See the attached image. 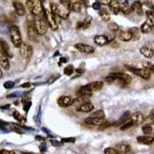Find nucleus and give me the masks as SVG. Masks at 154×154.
Instances as JSON below:
<instances>
[{"label":"nucleus","mask_w":154,"mask_h":154,"mask_svg":"<svg viewBox=\"0 0 154 154\" xmlns=\"http://www.w3.org/2000/svg\"><path fill=\"white\" fill-rule=\"evenodd\" d=\"M51 12L54 16H58L63 20L67 19L70 13V2L69 1H59L58 2L50 3Z\"/></svg>","instance_id":"nucleus-1"},{"label":"nucleus","mask_w":154,"mask_h":154,"mask_svg":"<svg viewBox=\"0 0 154 154\" xmlns=\"http://www.w3.org/2000/svg\"><path fill=\"white\" fill-rule=\"evenodd\" d=\"M34 27L35 29V31L39 35H43L47 32V22L45 18L44 13H42L41 15L37 16H35L33 19Z\"/></svg>","instance_id":"nucleus-2"},{"label":"nucleus","mask_w":154,"mask_h":154,"mask_svg":"<svg viewBox=\"0 0 154 154\" xmlns=\"http://www.w3.org/2000/svg\"><path fill=\"white\" fill-rule=\"evenodd\" d=\"M26 5L29 11L34 16H37L43 13V9L42 3L39 0H27L26 1Z\"/></svg>","instance_id":"nucleus-3"},{"label":"nucleus","mask_w":154,"mask_h":154,"mask_svg":"<svg viewBox=\"0 0 154 154\" xmlns=\"http://www.w3.org/2000/svg\"><path fill=\"white\" fill-rule=\"evenodd\" d=\"M9 34H10L11 41L14 46L20 48V46L23 43V39H22L21 32L20 29L16 26H12L9 29Z\"/></svg>","instance_id":"nucleus-4"},{"label":"nucleus","mask_w":154,"mask_h":154,"mask_svg":"<svg viewBox=\"0 0 154 154\" xmlns=\"http://www.w3.org/2000/svg\"><path fill=\"white\" fill-rule=\"evenodd\" d=\"M126 68L131 73L140 76L145 80H149L151 77V72L145 68H136L130 66H126Z\"/></svg>","instance_id":"nucleus-5"},{"label":"nucleus","mask_w":154,"mask_h":154,"mask_svg":"<svg viewBox=\"0 0 154 154\" xmlns=\"http://www.w3.org/2000/svg\"><path fill=\"white\" fill-rule=\"evenodd\" d=\"M44 16L49 26L52 29V30H57L58 29V23L56 20L55 16L53 14L51 10H50L49 9H44Z\"/></svg>","instance_id":"nucleus-6"},{"label":"nucleus","mask_w":154,"mask_h":154,"mask_svg":"<svg viewBox=\"0 0 154 154\" xmlns=\"http://www.w3.org/2000/svg\"><path fill=\"white\" fill-rule=\"evenodd\" d=\"M27 35H28L29 39L32 42H38L39 41V35L35 31V29L34 27L33 20L32 21H29L27 23L26 26Z\"/></svg>","instance_id":"nucleus-7"},{"label":"nucleus","mask_w":154,"mask_h":154,"mask_svg":"<svg viewBox=\"0 0 154 154\" xmlns=\"http://www.w3.org/2000/svg\"><path fill=\"white\" fill-rule=\"evenodd\" d=\"M20 52L23 58L29 59L32 57L33 53V48L31 45L26 43H23L20 47Z\"/></svg>","instance_id":"nucleus-8"},{"label":"nucleus","mask_w":154,"mask_h":154,"mask_svg":"<svg viewBox=\"0 0 154 154\" xmlns=\"http://www.w3.org/2000/svg\"><path fill=\"white\" fill-rule=\"evenodd\" d=\"M82 87L83 89H86V90H88L89 92H90L92 93L93 92L101 90L103 87V83L100 81L93 82V83H89L87 84V85H85Z\"/></svg>","instance_id":"nucleus-9"},{"label":"nucleus","mask_w":154,"mask_h":154,"mask_svg":"<svg viewBox=\"0 0 154 154\" xmlns=\"http://www.w3.org/2000/svg\"><path fill=\"white\" fill-rule=\"evenodd\" d=\"M85 122L88 125H92L96 126H103L107 123V121L105 118L99 119V118H92V117H88L85 119Z\"/></svg>","instance_id":"nucleus-10"},{"label":"nucleus","mask_w":154,"mask_h":154,"mask_svg":"<svg viewBox=\"0 0 154 154\" xmlns=\"http://www.w3.org/2000/svg\"><path fill=\"white\" fill-rule=\"evenodd\" d=\"M9 20L5 16H0V33L6 34L9 32Z\"/></svg>","instance_id":"nucleus-11"},{"label":"nucleus","mask_w":154,"mask_h":154,"mask_svg":"<svg viewBox=\"0 0 154 154\" xmlns=\"http://www.w3.org/2000/svg\"><path fill=\"white\" fill-rule=\"evenodd\" d=\"M75 48L80 53H86V54H92L95 51L92 46L87 44H83V43H77L75 45Z\"/></svg>","instance_id":"nucleus-12"},{"label":"nucleus","mask_w":154,"mask_h":154,"mask_svg":"<svg viewBox=\"0 0 154 154\" xmlns=\"http://www.w3.org/2000/svg\"><path fill=\"white\" fill-rule=\"evenodd\" d=\"M109 76H111V77H113V78H116L122 80V81L124 82L126 85H129L132 81L131 76L123 73H110Z\"/></svg>","instance_id":"nucleus-13"},{"label":"nucleus","mask_w":154,"mask_h":154,"mask_svg":"<svg viewBox=\"0 0 154 154\" xmlns=\"http://www.w3.org/2000/svg\"><path fill=\"white\" fill-rule=\"evenodd\" d=\"M75 99L69 96H62L59 98L57 102L61 107H68L74 103Z\"/></svg>","instance_id":"nucleus-14"},{"label":"nucleus","mask_w":154,"mask_h":154,"mask_svg":"<svg viewBox=\"0 0 154 154\" xmlns=\"http://www.w3.org/2000/svg\"><path fill=\"white\" fill-rule=\"evenodd\" d=\"M130 120L133 122V125H140L144 121V116L141 112H136L130 116Z\"/></svg>","instance_id":"nucleus-15"},{"label":"nucleus","mask_w":154,"mask_h":154,"mask_svg":"<svg viewBox=\"0 0 154 154\" xmlns=\"http://www.w3.org/2000/svg\"><path fill=\"white\" fill-rule=\"evenodd\" d=\"M0 47H1V50L5 53V55L7 56L8 57H12L13 56V54L12 53V50H11L10 47H9V45L8 44V43L5 39L0 38Z\"/></svg>","instance_id":"nucleus-16"},{"label":"nucleus","mask_w":154,"mask_h":154,"mask_svg":"<svg viewBox=\"0 0 154 154\" xmlns=\"http://www.w3.org/2000/svg\"><path fill=\"white\" fill-rule=\"evenodd\" d=\"M0 66L5 70H8L10 68L9 57L0 50Z\"/></svg>","instance_id":"nucleus-17"},{"label":"nucleus","mask_w":154,"mask_h":154,"mask_svg":"<svg viewBox=\"0 0 154 154\" xmlns=\"http://www.w3.org/2000/svg\"><path fill=\"white\" fill-rule=\"evenodd\" d=\"M13 7H14L15 10H16V13H17L19 16H23L26 14V9L25 6L23 5V4L21 2H19V1H14L13 2Z\"/></svg>","instance_id":"nucleus-18"},{"label":"nucleus","mask_w":154,"mask_h":154,"mask_svg":"<svg viewBox=\"0 0 154 154\" xmlns=\"http://www.w3.org/2000/svg\"><path fill=\"white\" fill-rule=\"evenodd\" d=\"M154 26V22L153 20L147 19L146 21L140 27V30L143 33H148L152 30V29Z\"/></svg>","instance_id":"nucleus-19"},{"label":"nucleus","mask_w":154,"mask_h":154,"mask_svg":"<svg viewBox=\"0 0 154 154\" xmlns=\"http://www.w3.org/2000/svg\"><path fill=\"white\" fill-rule=\"evenodd\" d=\"M115 149L118 151L119 154H127L131 150V146L127 143H118L116 146Z\"/></svg>","instance_id":"nucleus-20"},{"label":"nucleus","mask_w":154,"mask_h":154,"mask_svg":"<svg viewBox=\"0 0 154 154\" xmlns=\"http://www.w3.org/2000/svg\"><path fill=\"white\" fill-rule=\"evenodd\" d=\"M140 52L142 55L148 59L152 58L154 55V50L149 46H143L140 49Z\"/></svg>","instance_id":"nucleus-21"},{"label":"nucleus","mask_w":154,"mask_h":154,"mask_svg":"<svg viewBox=\"0 0 154 154\" xmlns=\"http://www.w3.org/2000/svg\"><path fill=\"white\" fill-rule=\"evenodd\" d=\"M137 142L144 145H151L154 142V137L150 136H140L137 138Z\"/></svg>","instance_id":"nucleus-22"},{"label":"nucleus","mask_w":154,"mask_h":154,"mask_svg":"<svg viewBox=\"0 0 154 154\" xmlns=\"http://www.w3.org/2000/svg\"><path fill=\"white\" fill-rule=\"evenodd\" d=\"M94 109V106L90 102H85V103H82L78 108L77 110L80 112H83V113H89Z\"/></svg>","instance_id":"nucleus-23"},{"label":"nucleus","mask_w":154,"mask_h":154,"mask_svg":"<svg viewBox=\"0 0 154 154\" xmlns=\"http://www.w3.org/2000/svg\"><path fill=\"white\" fill-rule=\"evenodd\" d=\"M109 6H110V9L114 14L117 15L120 12V2L116 0H112L109 3Z\"/></svg>","instance_id":"nucleus-24"},{"label":"nucleus","mask_w":154,"mask_h":154,"mask_svg":"<svg viewBox=\"0 0 154 154\" xmlns=\"http://www.w3.org/2000/svg\"><path fill=\"white\" fill-rule=\"evenodd\" d=\"M119 38L122 42H128L133 39V35L129 30H122L119 32Z\"/></svg>","instance_id":"nucleus-25"},{"label":"nucleus","mask_w":154,"mask_h":154,"mask_svg":"<svg viewBox=\"0 0 154 154\" xmlns=\"http://www.w3.org/2000/svg\"><path fill=\"white\" fill-rule=\"evenodd\" d=\"M94 42H95L96 44L99 45V46H105V45L108 44L109 43L108 40H107V39H106L105 34L104 35H96V36L94 37Z\"/></svg>","instance_id":"nucleus-26"},{"label":"nucleus","mask_w":154,"mask_h":154,"mask_svg":"<svg viewBox=\"0 0 154 154\" xmlns=\"http://www.w3.org/2000/svg\"><path fill=\"white\" fill-rule=\"evenodd\" d=\"M131 7L133 11H135L138 15L143 14V3L140 1H135Z\"/></svg>","instance_id":"nucleus-27"},{"label":"nucleus","mask_w":154,"mask_h":154,"mask_svg":"<svg viewBox=\"0 0 154 154\" xmlns=\"http://www.w3.org/2000/svg\"><path fill=\"white\" fill-rule=\"evenodd\" d=\"M120 11L126 15L130 14L132 12H133L131 6H129L128 4V1H124L122 3H120Z\"/></svg>","instance_id":"nucleus-28"},{"label":"nucleus","mask_w":154,"mask_h":154,"mask_svg":"<svg viewBox=\"0 0 154 154\" xmlns=\"http://www.w3.org/2000/svg\"><path fill=\"white\" fill-rule=\"evenodd\" d=\"M130 116H131L130 111L125 112V113H124L121 116L120 118L118 119V121L116 122V126H119V125H121V124L124 123V122H126V121L129 120V118H130Z\"/></svg>","instance_id":"nucleus-29"},{"label":"nucleus","mask_w":154,"mask_h":154,"mask_svg":"<svg viewBox=\"0 0 154 154\" xmlns=\"http://www.w3.org/2000/svg\"><path fill=\"white\" fill-rule=\"evenodd\" d=\"M70 2V9L73 12L79 13L81 11V3L80 1H69Z\"/></svg>","instance_id":"nucleus-30"},{"label":"nucleus","mask_w":154,"mask_h":154,"mask_svg":"<svg viewBox=\"0 0 154 154\" xmlns=\"http://www.w3.org/2000/svg\"><path fill=\"white\" fill-rule=\"evenodd\" d=\"M99 15L104 22H108L110 20V14L106 9H101L99 11Z\"/></svg>","instance_id":"nucleus-31"},{"label":"nucleus","mask_w":154,"mask_h":154,"mask_svg":"<svg viewBox=\"0 0 154 154\" xmlns=\"http://www.w3.org/2000/svg\"><path fill=\"white\" fill-rule=\"evenodd\" d=\"M129 31L131 32L132 35H133V39H134L135 41L138 40L140 38V30L137 27H133V28H131L130 29H129Z\"/></svg>","instance_id":"nucleus-32"},{"label":"nucleus","mask_w":154,"mask_h":154,"mask_svg":"<svg viewBox=\"0 0 154 154\" xmlns=\"http://www.w3.org/2000/svg\"><path fill=\"white\" fill-rule=\"evenodd\" d=\"M91 23H92V17L90 16H87L84 20L83 22H82V29H86L89 27L90 26Z\"/></svg>","instance_id":"nucleus-33"},{"label":"nucleus","mask_w":154,"mask_h":154,"mask_svg":"<svg viewBox=\"0 0 154 154\" xmlns=\"http://www.w3.org/2000/svg\"><path fill=\"white\" fill-rule=\"evenodd\" d=\"M143 122L145 123V125H148V126H151V125H153L154 124V113L152 112H151V113L149 114L148 116L144 119Z\"/></svg>","instance_id":"nucleus-34"},{"label":"nucleus","mask_w":154,"mask_h":154,"mask_svg":"<svg viewBox=\"0 0 154 154\" xmlns=\"http://www.w3.org/2000/svg\"><path fill=\"white\" fill-rule=\"evenodd\" d=\"M89 117H92V118H99V119H103L105 118V113L104 111L102 110H99L97 111L94 112L93 113H92V115Z\"/></svg>","instance_id":"nucleus-35"},{"label":"nucleus","mask_w":154,"mask_h":154,"mask_svg":"<svg viewBox=\"0 0 154 154\" xmlns=\"http://www.w3.org/2000/svg\"><path fill=\"white\" fill-rule=\"evenodd\" d=\"M74 72V68H73V65H68L65 69H64V73L67 76H70Z\"/></svg>","instance_id":"nucleus-36"},{"label":"nucleus","mask_w":154,"mask_h":154,"mask_svg":"<svg viewBox=\"0 0 154 154\" xmlns=\"http://www.w3.org/2000/svg\"><path fill=\"white\" fill-rule=\"evenodd\" d=\"M13 116H14V118L16 119V120L19 121L20 122H23V121L25 120L24 117L23 116V115H22V114H20V112L15 111L14 113H13Z\"/></svg>","instance_id":"nucleus-37"},{"label":"nucleus","mask_w":154,"mask_h":154,"mask_svg":"<svg viewBox=\"0 0 154 154\" xmlns=\"http://www.w3.org/2000/svg\"><path fill=\"white\" fill-rule=\"evenodd\" d=\"M108 28L110 31H112V32H117V31L119 29V26L117 25L116 23H109Z\"/></svg>","instance_id":"nucleus-38"},{"label":"nucleus","mask_w":154,"mask_h":154,"mask_svg":"<svg viewBox=\"0 0 154 154\" xmlns=\"http://www.w3.org/2000/svg\"><path fill=\"white\" fill-rule=\"evenodd\" d=\"M105 154H119L118 152V151L113 148V147H108V148H106L104 150Z\"/></svg>","instance_id":"nucleus-39"},{"label":"nucleus","mask_w":154,"mask_h":154,"mask_svg":"<svg viewBox=\"0 0 154 154\" xmlns=\"http://www.w3.org/2000/svg\"><path fill=\"white\" fill-rule=\"evenodd\" d=\"M142 130H143V132L145 134H150V133H152V128L151 126H148V125H145V126H143V128H142Z\"/></svg>","instance_id":"nucleus-40"},{"label":"nucleus","mask_w":154,"mask_h":154,"mask_svg":"<svg viewBox=\"0 0 154 154\" xmlns=\"http://www.w3.org/2000/svg\"><path fill=\"white\" fill-rule=\"evenodd\" d=\"M133 126V122H132L131 120H130V119H129L128 121H126V122L125 124H124L123 126H121V130H126V129H129V128H130L131 126Z\"/></svg>","instance_id":"nucleus-41"},{"label":"nucleus","mask_w":154,"mask_h":154,"mask_svg":"<svg viewBox=\"0 0 154 154\" xmlns=\"http://www.w3.org/2000/svg\"><path fill=\"white\" fill-rule=\"evenodd\" d=\"M143 66V68L149 69L150 72L151 71L154 72V64L151 63V62H144Z\"/></svg>","instance_id":"nucleus-42"},{"label":"nucleus","mask_w":154,"mask_h":154,"mask_svg":"<svg viewBox=\"0 0 154 154\" xmlns=\"http://www.w3.org/2000/svg\"><path fill=\"white\" fill-rule=\"evenodd\" d=\"M31 106H32V102L31 101L24 102V105H23V110H24V111L27 113L29 110V109H30Z\"/></svg>","instance_id":"nucleus-43"},{"label":"nucleus","mask_w":154,"mask_h":154,"mask_svg":"<svg viewBox=\"0 0 154 154\" xmlns=\"http://www.w3.org/2000/svg\"><path fill=\"white\" fill-rule=\"evenodd\" d=\"M59 77H60V75L59 74H55V75H53V76H52L50 78V80H48V84L53 83H54L56 80H58Z\"/></svg>","instance_id":"nucleus-44"},{"label":"nucleus","mask_w":154,"mask_h":154,"mask_svg":"<svg viewBox=\"0 0 154 154\" xmlns=\"http://www.w3.org/2000/svg\"><path fill=\"white\" fill-rule=\"evenodd\" d=\"M14 86H15V83H14V82L13 81H7V82H5V83L3 84V86L5 87V89H7L13 88Z\"/></svg>","instance_id":"nucleus-45"},{"label":"nucleus","mask_w":154,"mask_h":154,"mask_svg":"<svg viewBox=\"0 0 154 154\" xmlns=\"http://www.w3.org/2000/svg\"><path fill=\"white\" fill-rule=\"evenodd\" d=\"M92 8H93V9H95V10H100V9H102L101 8V4H100V2H99V1H96V2H93L92 3Z\"/></svg>","instance_id":"nucleus-46"},{"label":"nucleus","mask_w":154,"mask_h":154,"mask_svg":"<svg viewBox=\"0 0 154 154\" xmlns=\"http://www.w3.org/2000/svg\"><path fill=\"white\" fill-rule=\"evenodd\" d=\"M50 143H51V144L53 146H61V144H62V143H60V142H59L58 140H54V139H52V140H50Z\"/></svg>","instance_id":"nucleus-47"},{"label":"nucleus","mask_w":154,"mask_h":154,"mask_svg":"<svg viewBox=\"0 0 154 154\" xmlns=\"http://www.w3.org/2000/svg\"><path fill=\"white\" fill-rule=\"evenodd\" d=\"M74 142H75V139L70 137V138L62 139V141H61V143H74Z\"/></svg>","instance_id":"nucleus-48"},{"label":"nucleus","mask_w":154,"mask_h":154,"mask_svg":"<svg viewBox=\"0 0 154 154\" xmlns=\"http://www.w3.org/2000/svg\"><path fill=\"white\" fill-rule=\"evenodd\" d=\"M20 96V91H17V92H13V93H11L10 95L7 96L8 98H15V97H18V96Z\"/></svg>","instance_id":"nucleus-49"},{"label":"nucleus","mask_w":154,"mask_h":154,"mask_svg":"<svg viewBox=\"0 0 154 154\" xmlns=\"http://www.w3.org/2000/svg\"><path fill=\"white\" fill-rule=\"evenodd\" d=\"M39 149H40L41 152H46V149H47V147H46V144L45 143H41L40 146H39Z\"/></svg>","instance_id":"nucleus-50"},{"label":"nucleus","mask_w":154,"mask_h":154,"mask_svg":"<svg viewBox=\"0 0 154 154\" xmlns=\"http://www.w3.org/2000/svg\"><path fill=\"white\" fill-rule=\"evenodd\" d=\"M68 62V59L65 57H62V58L59 59V66H62V63H66Z\"/></svg>","instance_id":"nucleus-51"},{"label":"nucleus","mask_w":154,"mask_h":154,"mask_svg":"<svg viewBox=\"0 0 154 154\" xmlns=\"http://www.w3.org/2000/svg\"><path fill=\"white\" fill-rule=\"evenodd\" d=\"M1 152V154H16L14 151L12 150H7V149H2Z\"/></svg>","instance_id":"nucleus-52"},{"label":"nucleus","mask_w":154,"mask_h":154,"mask_svg":"<svg viewBox=\"0 0 154 154\" xmlns=\"http://www.w3.org/2000/svg\"><path fill=\"white\" fill-rule=\"evenodd\" d=\"M12 130H13V131L15 132H17L18 133H20V134L23 133V131H22L20 128H18L17 126H13V127H12Z\"/></svg>","instance_id":"nucleus-53"},{"label":"nucleus","mask_w":154,"mask_h":154,"mask_svg":"<svg viewBox=\"0 0 154 154\" xmlns=\"http://www.w3.org/2000/svg\"><path fill=\"white\" fill-rule=\"evenodd\" d=\"M35 140H39V141H43V140H46V138L42 136H35Z\"/></svg>","instance_id":"nucleus-54"},{"label":"nucleus","mask_w":154,"mask_h":154,"mask_svg":"<svg viewBox=\"0 0 154 154\" xmlns=\"http://www.w3.org/2000/svg\"><path fill=\"white\" fill-rule=\"evenodd\" d=\"M99 2H100V4H103V5H109V3H110V0H102V1H99Z\"/></svg>","instance_id":"nucleus-55"},{"label":"nucleus","mask_w":154,"mask_h":154,"mask_svg":"<svg viewBox=\"0 0 154 154\" xmlns=\"http://www.w3.org/2000/svg\"><path fill=\"white\" fill-rule=\"evenodd\" d=\"M76 72L77 73H79V74L80 75H82V74H83L84 73H85V70H84V69H77L76 70Z\"/></svg>","instance_id":"nucleus-56"},{"label":"nucleus","mask_w":154,"mask_h":154,"mask_svg":"<svg viewBox=\"0 0 154 154\" xmlns=\"http://www.w3.org/2000/svg\"><path fill=\"white\" fill-rule=\"evenodd\" d=\"M9 107H10V105L7 104V105H5V106H2V107H1V109H2V110H7V109H9Z\"/></svg>","instance_id":"nucleus-57"},{"label":"nucleus","mask_w":154,"mask_h":154,"mask_svg":"<svg viewBox=\"0 0 154 154\" xmlns=\"http://www.w3.org/2000/svg\"><path fill=\"white\" fill-rule=\"evenodd\" d=\"M30 86V84L29 83H26L25 84H23V85H21L22 87H24V88H26V87H29Z\"/></svg>","instance_id":"nucleus-58"},{"label":"nucleus","mask_w":154,"mask_h":154,"mask_svg":"<svg viewBox=\"0 0 154 154\" xmlns=\"http://www.w3.org/2000/svg\"><path fill=\"white\" fill-rule=\"evenodd\" d=\"M2 76V69H1V68H0V78H1Z\"/></svg>","instance_id":"nucleus-59"},{"label":"nucleus","mask_w":154,"mask_h":154,"mask_svg":"<svg viewBox=\"0 0 154 154\" xmlns=\"http://www.w3.org/2000/svg\"><path fill=\"white\" fill-rule=\"evenodd\" d=\"M58 55H59V51H56L55 53V55H54V56H56Z\"/></svg>","instance_id":"nucleus-60"},{"label":"nucleus","mask_w":154,"mask_h":154,"mask_svg":"<svg viewBox=\"0 0 154 154\" xmlns=\"http://www.w3.org/2000/svg\"><path fill=\"white\" fill-rule=\"evenodd\" d=\"M0 154H1V152H0Z\"/></svg>","instance_id":"nucleus-61"},{"label":"nucleus","mask_w":154,"mask_h":154,"mask_svg":"<svg viewBox=\"0 0 154 154\" xmlns=\"http://www.w3.org/2000/svg\"><path fill=\"white\" fill-rule=\"evenodd\" d=\"M153 11H154V9H153Z\"/></svg>","instance_id":"nucleus-62"}]
</instances>
